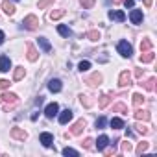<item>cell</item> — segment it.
I'll return each mask as SVG.
<instances>
[{"mask_svg":"<svg viewBox=\"0 0 157 157\" xmlns=\"http://www.w3.org/2000/svg\"><path fill=\"white\" fill-rule=\"evenodd\" d=\"M17 104H19V96L15 93H4V94H0V105H2L4 111H13Z\"/></svg>","mask_w":157,"mask_h":157,"instance_id":"obj_1","label":"cell"},{"mask_svg":"<svg viewBox=\"0 0 157 157\" xmlns=\"http://www.w3.org/2000/svg\"><path fill=\"white\" fill-rule=\"evenodd\" d=\"M117 50H118V54H120L122 57H131V54H133V46H131L128 41H120V43L117 44Z\"/></svg>","mask_w":157,"mask_h":157,"instance_id":"obj_2","label":"cell"},{"mask_svg":"<svg viewBox=\"0 0 157 157\" xmlns=\"http://www.w3.org/2000/svg\"><path fill=\"white\" fill-rule=\"evenodd\" d=\"M22 26L26 28V30H37L39 28V19L35 17V15H28V17H24V21H22Z\"/></svg>","mask_w":157,"mask_h":157,"instance_id":"obj_3","label":"cell"},{"mask_svg":"<svg viewBox=\"0 0 157 157\" xmlns=\"http://www.w3.org/2000/svg\"><path fill=\"white\" fill-rule=\"evenodd\" d=\"M118 85H120V87H129V85H133V80H131V74H129L128 70L120 72V76H118Z\"/></svg>","mask_w":157,"mask_h":157,"instance_id":"obj_4","label":"cell"},{"mask_svg":"<svg viewBox=\"0 0 157 157\" xmlns=\"http://www.w3.org/2000/svg\"><path fill=\"white\" fill-rule=\"evenodd\" d=\"M10 135H11L15 140H26V139H28V133H26L24 129H21V128H11Z\"/></svg>","mask_w":157,"mask_h":157,"instance_id":"obj_5","label":"cell"},{"mask_svg":"<svg viewBox=\"0 0 157 157\" xmlns=\"http://www.w3.org/2000/svg\"><path fill=\"white\" fill-rule=\"evenodd\" d=\"M83 129H85V120H83V118H80V120H78V122L70 128V135H80Z\"/></svg>","mask_w":157,"mask_h":157,"instance_id":"obj_6","label":"cell"},{"mask_svg":"<svg viewBox=\"0 0 157 157\" xmlns=\"http://www.w3.org/2000/svg\"><path fill=\"white\" fill-rule=\"evenodd\" d=\"M57 111H59V105L54 102V104H48V105H46L44 115H46V118H54V117L57 115Z\"/></svg>","mask_w":157,"mask_h":157,"instance_id":"obj_7","label":"cell"},{"mask_svg":"<svg viewBox=\"0 0 157 157\" xmlns=\"http://www.w3.org/2000/svg\"><path fill=\"white\" fill-rule=\"evenodd\" d=\"M94 142H96V150H98V151H104L105 146L109 144V137H107V135H100L98 140H94Z\"/></svg>","mask_w":157,"mask_h":157,"instance_id":"obj_8","label":"cell"},{"mask_svg":"<svg viewBox=\"0 0 157 157\" xmlns=\"http://www.w3.org/2000/svg\"><path fill=\"white\" fill-rule=\"evenodd\" d=\"M11 68V59L8 56H0V72H8Z\"/></svg>","mask_w":157,"mask_h":157,"instance_id":"obj_9","label":"cell"},{"mask_svg":"<svg viewBox=\"0 0 157 157\" xmlns=\"http://www.w3.org/2000/svg\"><path fill=\"white\" fill-rule=\"evenodd\" d=\"M129 21H131L133 24H140V22H142V11H140V10H131Z\"/></svg>","mask_w":157,"mask_h":157,"instance_id":"obj_10","label":"cell"},{"mask_svg":"<svg viewBox=\"0 0 157 157\" xmlns=\"http://www.w3.org/2000/svg\"><path fill=\"white\" fill-rule=\"evenodd\" d=\"M39 140L43 142V146L44 148H50L52 146V142H54V137H52V133H41V137H39Z\"/></svg>","mask_w":157,"mask_h":157,"instance_id":"obj_11","label":"cell"},{"mask_svg":"<svg viewBox=\"0 0 157 157\" xmlns=\"http://www.w3.org/2000/svg\"><path fill=\"white\" fill-rule=\"evenodd\" d=\"M87 83H89V85H93V87L100 85V83H102V74H100V72H94L91 78H87Z\"/></svg>","mask_w":157,"mask_h":157,"instance_id":"obj_12","label":"cell"},{"mask_svg":"<svg viewBox=\"0 0 157 157\" xmlns=\"http://www.w3.org/2000/svg\"><path fill=\"white\" fill-rule=\"evenodd\" d=\"M70 120H72V111H70V109H65V111L59 115V124L65 126V124H68Z\"/></svg>","mask_w":157,"mask_h":157,"instance_id":"obj_13","label":"cell"},{"mask_svg":"<svg viewBox=\"0 0 157 157\" xmlns=\"http://www.w3.org/2000/svg\"><path fill=\"white\" fill-rule=\"evenodd\" d=\"M153 57H155V54H153L151 50H146V52L140 54V63H151Z\"/></svg>","mask_w":157,"mask_h":157,"instance_id":"obj_14","label":"cell"},{"mask_svg":"<svg viewBox=\"0 0 157 157\" xmlns=\"http://www.w3.org/2000/svg\"><path fill=\"white\" fill-rule=\"evenodd\" d=\"M61 80H50V83H48V89H50V93H59L61 91Z\"/></svg>","mask_w":157,"mask_h":157,"instance_id":"obj_15","label":"cell"},{"mask_svg":"<svg viewBox=\"0 0 157 157\" xmlns=\"http://www.w3.org/2000/svg\"><path fill=\"white\" fill-rule=\"evenodd\" d=\"M135 118H137L139 122H140V120H142V122H148V120H150V113H148V111H142V109H137V111H135Z\"/></svg>","mask_w":157,"mask_h":157,"instance_id":"obj_16","label":"cell"},{"mask_svg":"<svg viewBox=\"0 0 157 157\" xmlns=\"http://www.w3.org/2000/svg\"><path fill=\"white\" fill-rule=\"evenodd\" d=\"M2 10H4L6 15H13L15 13V6L10 2V0H4V2H2Z\"/></svg>","mask_w":157,"mask_h":157,"instance_id":"obj_17","label":"cell"},{"mask_svg":"<svg viewBox=\"0 0 157 157\" xmlns=\"http://www.w3.org/2000/svg\"><path fill=\"white\" fill-rule=\"evenodd\" d=\"M131 98H133V105H135V107H140V105H144V102H146V98H144L140 93H135Z\"/></svg>","mask_w":157,"mask_h":157,"instance_id":"obj_18","label":"cell"},{"mask_svg":"<svg viewBox=\"0 0 157 157\" xmlns=\"http://www.w3.org/2000/svg\"><path fill=\"white\" fill-rule=\"evenodd\" d=\"M109 19L118 21V22H124V21H126V15H124L122 11H109Z\"/></svg>","mask_w":157,"mask_h":157,"instance_id":"obj_19","label":"cell"},{"mask_svg":"<svg viewBox=\"0 0 157 157\" xmlns=\"http://www.w3.org/2000/svg\"><path fill=\"white\" fill-rule=\"evenodd\" d=\"M37 57H39V54H37L35 46L28 43V59H30V61H37Z\"/></svg>","mask_w":157,"mask_h":157,"instance_id":"obj_20","label":"cell"},{"mask_svg":"<svg viewBox=\"0 0 157 157\" xmlns=\"http://www.w3.org/2000/svg\"><path fill=\"white\" fill-rule=\"evenodd\" d=\"M24 74H26L24 67H17V68H15V72H13V80H15V82H21L22 78H24Z\"/></svg>","mask_w":157,"mask_h":157,"instance_id":"obj_21","label":"cell"},{"mask_svg":"<svg viewBox=\"0 0 157 157\" xmlns=\"http://www.w3.org/2000/svg\"><path fill=\"white\" fill-rule=\"evenodd\" d=\"M109 124H111V128H113V129H122V128H124V120H122V118H117V117H115V118H111V120H109Z\"/></svg>","mask_w":157,"mask_h":157,"instance_id":"obj_22","label":"cell"},{"mask_svg":"<svg viewBox=\"0 0 157 157\" xmlns=\"http://www.w3.org/2000/svg\"><path fill=\"white\" fill-rule=\"evenodd\" d=\"M37 43H39V46H41L44 52H50V50H52V44H50L44 37H39V39H37Z\"/></svg>","mask_w":157,"mask_h":157,"instance_id":"obj_23","label":"cell"},{"mask_svg":"<svg viewBox=\"0 0 157 157\" xmlns=\"http://www.w3.org/2000/svg\"><path fill=\"white\" fill-rule=\"evenodd\" d=\"M89 41H98L100 37H102V33L98 32V30H91V32H87V35H85Z\"/></svg>","mask_w":157,"mask_h":157,"instance_id":"obj_24","label":"cell"},{"mask_svg":"<svg viewBox=\"0 0 157 157\" xmlns=\"http://www.w3.org/2000/svg\"><path fill=\"white\" fill-rule=\"evenodd\" d=\"M109 100H111V98H109V94H102V96L98 98V107H100V109H104V107H107V104H109Z\"/></svg>","mask_w":157,"mask_h":157,"instance_id":"obj_25","label":"cell"},{"mask_svg":"<svg viewBox=\"0 0 157 157\" xmlns=\"http://www.w3.org/2000/svg\"><path fill=\"white\" fill-rule=\"evenodd\" d=\"M57 32H59V35H63V37H70V35H72L70 28H67V26H63V24L57 26Z\"/></svg>","mask_w":157,"mask_h":157,"instance_id":"obj_26","label":"cell"},{"mask_svg":"<svg viewBox=\"0 0 157 157\" xmlns=\"http://www.w3.org/2000/svg\"><path fill=\"white\" fill-rule=\"evenodd\" d=\"M89 68H91V61H87V59H83V61L78 63V70H80V72H85Z\"/></svg>","mask_w":157,"mask_h":157,"instance_id":"obj_27","label":"cell"},{"mask_svg":"<svg viewBox=\"0 0 157 157\" xmlns=\"http://www.w3.org/2000/svg\"><path fill=\"white\" fill-rule=\"evenodd\" d=\"M146 50H151V41L148 37L140 41V52H146Z\"/></svg>","mask_w":157,"mask_h":157,"instance_id":"obj_28","label":"cell"},{"mask_svg":"<svg viewBox=\"0 0 157 157\" xmlns=\"http://www.w3.org/2000/svg\"><path fill=\"white\" fill-rule=\"evenodd\" d=\"M63 15H65V10H56V11L50 13V21H57V19H61Z\"/></svg>","mask_w":157,"mask_h":157,"instance_id":"obj_29","label":"cell"},{"mask_svg":"<svg viewBox=\"0 0 157 157\" xmlns=\"http://www.w3.org/2000/svg\"><path fill=\"white\" fill-rule=\"evenodd\" d=\"M80 102H82V105H85V107H91V105H93V100H91L89 96H85V94H80Z\"/></svg>","mask_w":157,"mask_h":157,"instance_id":"obj_30","label":"cell"},{"mask_svg":"<svg viewBox=\"0 0 157 157\" xmlns=\"http://www.w3.org/2000/svg\"><path fill=\"white\" fill-rule=\"evenodd\" d=\"M146 150H148V142H139V146H137L135 153H137V155H142Z\"/></svg>","mask_w":157,"mask_h":157,"instance_id":"obj_31","label":"cell"},{"mask_svg":"<svg viewBox=\"0 0 157 157\" xmlns=\"http://www.w3.org/2000/svg\"><path fill=\"white\" fill-rule=\"evenodd\" d=\"M144 87H146L150 93H153V91H155V78H150V80L144 83Z\"/></svg>","mask_w":157,"mask_h":157,"instance_id":"obj_32","label":"cell"},{"mask_svg":"<svg viewBox=\"0 0 157 157\" xmlns=\"http://www.w3.org/2000/svg\"><path fill=\"white\" fill-rule=\"evenodd\" d=\"M63 155H72V157H78L80 153H78L74 148H68V146H67V148H63Z\"/></svg>","mask_w":157,"mask_h":157,"instance_id":"obj_33","label":"cell"},{"mask_svg":"<svg viewBox=\"0 0 157 157\" xmlns=\"http://www.w3.org/2000/svg\"><path fill=\"white\" fill-rule=\"evenodd\" d=\"M105 124H107V118H105V117H100V118L96 120V129H104Z\"/></svg>","mask_w":157,"mask_h":157,"instance_id":"obj_34","label":"cell"},{"mask_svg":"<svg viewBox=\"0 0 157 157\" xmlns=\"http://www.w3.org/2000/svg\"><path fill=\"white\" fill-rule=\"evenodd\" d=\"M80 4L83 6V10H91L94 6V0H80Z\"/></svg>","mask_w":157,"mask_h":157,"instance_id":"obj_35","label":"cell"},{"mask_svg":"<svg viewBox=\"0 0 157 157\" xmlns=\"http://www.w3.org/2000/svg\"><path fill=\"white\" fill-rule=\"evenodd\" d=\"M113 111H115V113H128V107H126L124 104H117V105L113 107Z\"/></svg>","mask_w":157,"mask_h":157,"instance_id":"obj_36","label":"cell"},{"mask_svg":"<svg viewBox=\"0 0 157 157\" xmlns=\"http://www.w3.org/2000/svg\"><path fill=\"white\" fill-rule=\"evenodd\" d=\"M56 0H39V10H44V8H48L50 4H54Z\"/></svg>","mask_w":157,"mask_h":157,"instance_id":"obj_37","label":"cell"},{"mask_svg":"<svg viewBox=\"0 0 157 157\" xmlns=\"http://www.w3.org/2000/svg\"><path fill=\"white\" fill-rule=\"evenodd\" d=\"M93 142H94L93 139H85V140L82 142V146H83L85 150H93Z\"/></svg>","mask_w":157,"mask_h":157,"instance_id":"obj_38","label":"cell"},{"mask_svg":"<svg viewBox=\"0 0 157 157\" xmlns=\"http://www.w3.org/2000/svg\"><path fill=\"white\" fill-rule=\"evenodd\" d=\"M135 128H137V131H139V133H142V135H146V133H148V131H150V129H148V128H146V126H142V124H137V126H135Z\"/></svg>","mask_w":157,"mask_h":157,"instance_id":"obj_39","label":"cell"},{"mask_svg":"<svg viewBox=\"0 0 157 157\" xmlns=\"http://www.w3.org/2000/svg\"><path fill=\"white\" fill-rule=\"evenodd\" d=\"M122 151H124V153H129V151H131V142H128V140L122 142Z\"/></svg>","mask_w":157,"mask_h":157,"instance_id":"obj_40","label":"cell"},{"mask_svg":"<svg viewBox=\"0 0 157 157\" xmlns=\"http://www.w3.org/2000/svg\"><path fill=\"white\" fill-rule=\"evenodd\" d=\"M11 83H10V80H0V91H4V89H8Z\"/></svg>","mask_w":157,"mask_h":157,"instance_id":"obj_41","label":"cell"},{"mask_svg":"<svg viewBox=\"0 0 157 157\" xmlns=\"http://www.w3.org/2000/svg\"><path fill=\"white\" fill-rule=\"evenodd\" d=\"M122 2H124L126 8H133L135 6V0H122Z\"/></svg>","mask_w":157,"mask_h":157,"instance_id":"obj_42","label":"cell"},{"mask_svg":"<svg viewBox=\"0 0 157 157\" xmlns=\"http://www.w3.org/2000/svg\"><path fill=\"white\" fill-rule=\"evenodd\" d=\"M142 74H144L142 68H137V70H135V76H137V78H142Z\"/></svg>","mask_w":157,"mask_h":157,"instance_id":"obj_43","label":"cell"},{"mask_svg":"<svg viewBox=\"0 0 157 157\" xmlns=\"http://www.w3.org/2000/svg\"><path fill=\"white\" fill-rule=\"evenodd\" d=\"M144 2V8H151V0H142Z\"/></svg>","mask_w":157,"mask_h":157,"instance_id":"obj_44","label":"cell"},{"mask_svg":"<svg viewBox=\"0 0 157 157\" xmlns=\"http://www.w3.org/2000/svg\"><path fill=\"white\" fill-rule=\"evenodd\" d=\"M37 117H39V111H35V113H32V117H30V118H32V120H37Z\"/></svg>","mask_w":157,"mask_h":157,"instance_id":"obj_45","label":"cell"},{"mask_svg":"<svg viewBox=\"0 0 157 157\" xmlns=\"http://www.w3.org/2000/svg\"><path fill=\"white\" fill-rule=\"evenodd\" d=\"M4 39H6V37H4V32H2V30H0V44H2V43H4Z\"/></svg>","mask_w":157,"mask_h":157,"instance_id":"obj_46","label":"cell"},{"mask_svg":"<svg viewBox=\"0 0 157 157\" xmlns=\"http://www.w3.org/2000/svg\"><path fill=\"white\" fill-rule=\"evenodd\" d=\"M35 104H37V105H41V104H43V96H39V98L35 100Z\"/></svg>","mask_w":157,"mask_h":157,"instance_id":"obj_47","label":"cell"},{"mask_svg":"<svg viewBox=\"0 0 157 157\" xmlns=\"http://www.w3.org/2000/svg\"><path fill=\"white\" fill-rule=\"evenodd\" d=\"M113 2H115V4H120V2H122V0H113Z\"/></svg>","mask_w":157,"mask_h":157,"instance_id":"obj_48","label":"cell"},{"mask_svg":"<svg viewBox=\"0 0 157 157\" xmlns=\"http://www.w3.org/2000/svg\"><path fill=\"white\" fill-rule=\"evenodd\" d=\"M15 2H17V0H15Z\"/></svg>","mask_w":157,"mask_h":157,"instance_id":"obj_49","label":"cell"}]
</instances>
